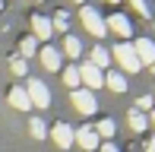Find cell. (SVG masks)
I'll return each instance as SVG.
<instances>
[{"label": "cell", "mask_w": 155, "mask_h": 152, "mask_svg": "<svg viewBox=\"0 0 155 152\" xmlns=\"http://www.w3.org/2000/svg\"><path fill=\"white\" fill-rule=\"evenodd\" d=\"M32 35L38 38V41H48V38L54 35L51 19H48V16H35V19H32Z\"/></svg>", "instance_id": "11"}, {"label": "cell", "mask_w": 155, "mask_h": 152, "mask_svg": "<svg viewBox=\"0 0 155 152\" xmlns=\"http://www.w3.org/2000/svg\"><path fill=\"white\" fill-rule=\"evenodd\" d=\"M41 64H45V70L57 73V70H60V64H63V54H60V48L45 45V48H41Z\"/></svg>", "instance_id": "9"}, {"label": "cell", "mask_w": 155, "mask_h": 152, "mask_svg": "<svg viewBox=\"0 0 155 152\" xmlns=\"http://www.w3.org/2000/svg\"><path fill=\"white\" fill-rule=\"evenodd\" d=\"M152 73H155V64H152Z\"/></svg>", "instance_id": "29"}, {"label": "cell", "mask_w": 155, "mask_h": 152, "mask_svg": "<svg viewBox=\"0 0 155 152\" xmlns=\"http://www.w3.org/2000/svg\"><path fill=\"white\" fill-rule=\"evenodd\" d=\"M89 64H95L98 70H104V67L111 64V54H108V48H101V45H95V48H92V57H89Z\"/></svg>", "instance_id": "15"}, {"label": "cell", "mask_w": 155, "mask_h": 152, "mask_svg": "<svg viewBox=\"0 0 155 152\" xmlns=\"http://www.w3.org/2000/svg\"><path fill=\"white\" fill-rule=\"evenodd\" d=\"M104 86H108L111 92H127V76L111 70V73H104Z\"/></svg>", "instance_id": "13"}, {"label": "cell", "mask_w": 155, "mask_h": 152, "mask_svg": "<svg viewBox=\"0 0 155 152\" xmlns=\"http://www.w3.org/2000/svg\"><path fill=\"white\" fill-rule=\"evenodd\" d=\"M133 6H136V13L139 16H149V6H146V0H130Z\"/></svg>", "instance_id": "25"}, {"label": "cell", "mask_w": 155, "mask_h": 152, "mask_svg": "<svg viewBox=\"0 0 155 152\" xmlns=\"http://www.w3.org/2000/svg\"><path fill=\"white\" fill-rule=\"evenodd\" d=\"M0 6H3V0H0Z\"/></svg>", "instance_id": "31"}, {"label": "cell", "mask_w": 155, "mask_h": 152, "mask_svg": "<svg viewBox=\"0 0 155 152\" xmlns=\"http://www.w3.org/2000/svg\"><path fill=\"white\" fill-rule=\"evenodd\" d=\"M73 105H76V111L79 114H86V117H92L95 114V108H98V101H95V95L89 92V89H73Z\"/></svg>", "instance_id": "4"}, {"label": "cell", "mask_w": 155, "mask_h": 152, "mask_svg": "<svg viewBox=\"0 0 155 152\" xmlns=\"http://www.w3.org/2000/svg\"><path fill=\"white\" fill-rule=\"evenodd\" d=\"M146 152H155V140H149V143H146Z\"/></svg>", "instance_id": "26"}, {"label": "cell", "mask_w": 155, "mask_h": 152, "mask_svg": "<svg viewBox=\"0 0 155 152\" xmlns=\"http://www.w3.org/2000/svg\"><path fill=\"white\" fill-rule=\"evenodd\" d=\"M111 3H117V0H111Z\"/></svg>", "instance_id": "30"}, {"label": "cell", "mask_w": 155, "mask_h": 152, "mask_svg": "<svg viewBox=\"0 0 155 152\" xmlns=\"http://www.w3.org/2000/svg\"><path fill=\"white\" fill-rule=\"evenodd\" d=\"M63 82L70 89H79V67H63Z\"/></svg>", "instance_id": "19"}, {"label": "cell", "mask_w": 155, "mask_h": 152, "mask_svg": "<svg viewBox=\"0 0 155 152\" xmlns=\"http://www.w3.org/2000/svg\"><path fill=\"white\" fill-rule=\"evenodd\" d=\"M48 136H51L60 149H70V146H73V127H70V124H54V127L48 130Z\"/></svg>", "instance_id": "6"}, {"label": "cell", "mask_w": 155, "mask_h": 152, "mask_svg": "<svg viewBox=\"0 0 155 152\" xmlns=\"http://www.w3.org/2000/svg\"><path fill=\"white\" fill-rule=\"evenodd\" d=\"M152 101H155L152 95H143V98L136 101V111H149V108H152Z\"/></svg>", "instance_id": "23"}, {"label": "cell", "mask_w": 155, "mask_h": 152, "mask_svg": "<svg viewBox=\"0 0 155 152\" xmlns=\"http://www.w3.org/2000/svg\"><path fill=\"white\" fill-rule=\"evenodd\" d=\"M10 105L16 108V111H29V108H32V101H29V95H25V89H22V86L10 89Z\"/></svg>", "instance_id": "12"}, {"label": "cell", "mask_w": 155, "mask_h": 152, "mask_svg": "<svg viewBox=\"0 0 155 152\" xmlns=\"http://www.w3.org/2000/svg\"><path fill=\"white\" fill-rule=\"evenodd\" d=\"M111 54H114V60L120 64L124 73H139V70H143V64H139V57H136V51H133V45H127V41L114 45V48H111Z\"/></svg>", "instance_id": "1"}, {"label": "cell", "mask_w": 155, "mask_h": 152, "mask_svg": "<svg viewBox=\"0 0 155 152\" xmlns=\"http://www.w3.org/2000/svg\"><path fill=\"white\" fill-rule=\"evenodd\" d=\"M95 152H117V146H114L111 140H101V143H98V149H95Z\"/></svg>", "instance_id": "24"}, {"label": "cell", "mask_w": 155, "mask_h": 152, "mask_svg": "<svg viewBox=\"0 0 155 152\" xmlns=\"http://www.w3.org/2000/svg\"><path fill=\"white\" fill-rule=\"evenodd\" d=\"M152 127H155V111H152Z\"/></svg>", "instance_id": "27"}, {"label": "cell", "mask_w": 155, "mask_h": 152, "mask_svg": "<svg viewBox=\"0 0 155 152\" xmlns=\"http://www.w3.org/2000/svg\"><path fill=\"white\" fill-rule=\"evenodd\" d=\"M133 51H136V57H139V64H155V41L152 38H136V45H133Z\"/></svg>", "instance_id": "7"}, {"label": "cell", "mask_w": 155, "mask_h": 152, "mask_svg": "<svg viewBox=\"0 0 155 152\" xmlns=\"http://www.w3.org/2000/svg\"><path fill=\"white\" fill-rule=\"evenodd\" d=\"M79 82H86L89 92H92V89H101V86H104V73L98 70L95 64H89V60H86V64L79 67Z\"/></svg>", "instance_id": "5"}, {"label": "cell", "mask_w": 155, "mask_h": 152, "mask_svg": "<svg viewBox=\"0 0 155 152\" xmlns=\"http://www.w3.org/2000/svg\"><path fill=\"white\" fill-rule=\"evenodd\" d=\"M79 19H82V25H86V32L95 35V38H101L104 32H108V25H104L101 13H98L95 6H82V10H79Z\"/></svg>", "instance_id": "2"}, {"label": "cell", "mask_w": 155, "mask_h": 152, "mask_svg": "<svg viewBox=\"0 0 155 152\" xmlns=\"http://www.w3.org/2000/svg\"><path fill=\"white\" fill-rule=\"evenodd\" d=\"M51 29H60V32H67L70 29V16H67V13H54V19H51Z\"/></svg>", "instance_id": "21"}, {"label": "cell", "mask_w": 155, "mask_h": 152, "mask_svg": "<svg viewBox=\"0 0 155 152\" xmlns=\"http://www.w3.org/2000/svg\"><path fill=\"white\" fill-rule=\"evenodd\" d=\"M60 54H67V57H79V54H82V41L76 38V35H67V38H63V51Z\"/></svg>", "instance_id": "16"}, {"label": "cell", "mask_w": 155, "mask_h": 152, "mask_svg": "<svg viewBox=\"0 0 155 152\" xmlns=\"http://www.w3.org/2000/svg\"><path fill=\"white\" fill-rule=\"evenodd\" d=\"M114 121H111V117H104V121H98L95 124V133H98V140H111V136H114Z\"/></svg>", "instance_id": "17"}, {"label": "cell", "mask_w": 155, "mask_h": 152, "mask_svg": "<svg viewBox=\"0 0 155 152\" xmlns=\"http://www.w3.org/2000/svg\"><path fill=\"white\" fill-rule=\"evenodd\" d=\"M73 143H79V146L86 149V152H95L101 140H98V133H95V130H89V127H79V130H73Z\"/></svg>", "instance_id": "8"}, {"label": "cell", "mask_w": 155, "mask_h": 152, "mask_svg": "<svg viewBox=\"0 0 155 152\" xmlns=\"http://www.w3.org/2000/svg\"><path fill=\"white\" fill-rule=\"evenodd\" d=\"M10 70L16 73V76H25V73H29V67H25V57H13V60H10Z\"/></svg>", "instance_id": "22"}, {"label": "cell", "mask_w": 155, "mask_h": 152, "mask_svg": "<svg viewBox=\"0 0 155 152\" xmlns=\"http://www.w3.org/2000/svg\"><path fill=\"white\" fill-rule=\"evenodd\" d=\"M104 25H111V32H114V35H120V38H130V35H133L130 19H127V16H120V13H114V16H111Z\"/></svg>", "instance_id": "10"}, {"label": "cell", "mask_w": 155, "mask_h": 152, "mask_svg": "<svg viewBox=\"0 0 155 152\" xmlns=\"http://www.w3.org/2000/svg\"><path fill=\"white\" fill-rule=\"evenodd\" d=\"M25 95H29V101L35 108H51V92H48V86L41 79H35V76L25 82Z\"/></svg>", "instance_id": "3"}, {"label": "cell", "mask_w": 155, "mask_h": 152, "mask_svg": "<svg viewBox=\"0 0 155 152\" xmlns=\"http://www.w3.org/2000/svg\"><path fill=\"white\" fill-rule=\"evenodd\" d=\"M127 121H130L133 133H143V130L149 127V117H146L143 111H136V108H130V114H127Z\"/></svg>", "instance_id": "14"}, {"label": "cell", "mask_w": 155, "mask_h": 152, "mask_svg": "<svg viewBox=\"0 0 155 152\" xmlns=\"http://www.w3.org/2000/svg\"><path fill=\"white\" fill-rule=\"evenodd\" d=\"M35 48H38V38H35V35H25L22 41H19V57H32Z\"/></svg>", "instance_id": "18"}, {"label": "cell", "mask_w": 155, "mask_h": 152, "mask_svg": "<svg viewBox=\"0 0 155 152\" xmlns=\"http://www.w3.org/2000/svg\"><path fill=\"white\" fill-rule=\"evenodd\" d=\"M29 130H32V136H35V140H45V136H48V127H45V121H38V117H32Z\"/></svg>", "instance_id": "20"}, {"label": "cell", "mask_w": 155, "mask_h": 152, "mask_svg": "<svg viewBox=\"0 0 155 152\" xmlns=\"http://www.w3.org/2000/svg\"><path fill=\"white\" fill-rule=\"evenodd\" d=\"M76 3H82V6H86V0H76Z\"/></svg>", "instance_id": "28"}]
</instances>
